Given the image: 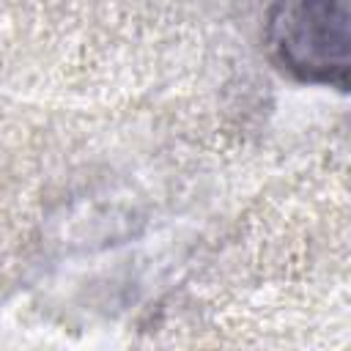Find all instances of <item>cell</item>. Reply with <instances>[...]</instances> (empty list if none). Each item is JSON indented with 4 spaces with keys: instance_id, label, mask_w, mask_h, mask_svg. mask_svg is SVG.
I'll return each mask as SVG.
<instances>
[{
    "instance_id": "6da1fadb",
    "label": "cell",
    "mask_w": 351,
    "mask_h": 351,
    "mask_svg": "<svg viewBox=\"0 0 351 351\" xmlns=\"http://www.w3.org/2000/svg\"><path fill=\"white\" fill-rule=\"evenodd\" d=\"M263 44L271 63L304 85L348 88L351 22L335 0L277 3L263 22Z\"/></svg>"
}]
</instances>
